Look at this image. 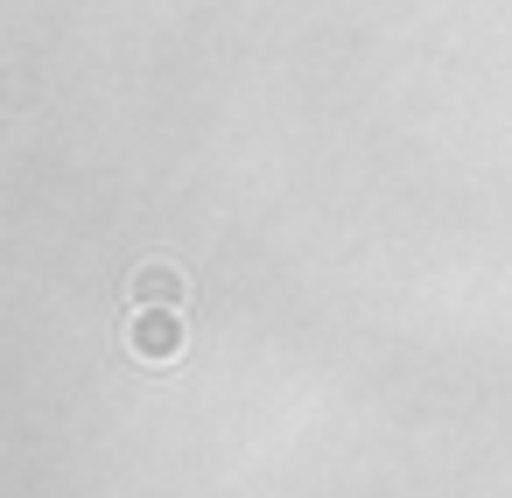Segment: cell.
Wrapping results in <instances>:
<instances>
[{"label":"cell","instance_id":"6da1fadb","mask_svg":"<svg viewBox=\"0 0 512 498\" xmlns=\"http://www.w3.org/2000/svg\"><path fill=\"white\" fill-rule=\"evenodd\" d=\"M127 344H134V358L169 365V358L183 351V316H176V309H141L134 330H127Z\"/></svg>","mask_w":512,"mask_h":498},{"label":"cell","instance_id":"7a4b0ae2","mask_svg":"<svg viewBox=\"0 0 512 498\" xmlns=\"http://www.w3.org/2000/svg\"><path fill=\"white\" fill-rule=\"evenodd\" d=\"M134 302H141V309H176V302H183V274L162 267V260L141 267V274H134Z\"/></svg>","mask_w":512,"mask_h":498}]
</instances>
